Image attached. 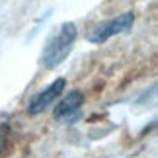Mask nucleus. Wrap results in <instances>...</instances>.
Instances as JSON below:
<instances>
[{
  "label": "nucleus",
  "instance_id": "39448f33",
  "mask_svg": "<svg viewBox=\"0 0 158 158\" xmlns=\"http://www.w3.org/2000/svg\"><path fill=\"white\" fill-rule=\"evenodd\" d=\"M4 144H6V133H4L2 127H0V154H2V150H4Z\"/></svg>",
  "mask_w": 158,
  "mask_h": 158
},
{
  "label": "nucleus",
  "instance_id": "7ed1b4c3",
  "mask_svg": "<svg viewBox=\"0 0 158 158\" xmlns=\"http://www.w3.org/2000/svg\"><path fill=\"white\" fill-rule=\"evenodd\" d=\"M64 86H66V80H64V78H57V80L51 82L45 90H41V92H37V94L33 96L31 102H29V106H27V111L31 113V115L41 113L45 107H49L53 102L57 100L60 94H63Z\"/></svg>",
  "mask_w": 158,
  "mask_h": 158
},
{
  "label": "nucleus",
  "instance_id": "20e7f679",
  "mask_svg": "<svg viewBox=\"0 0 158 158\" xmlns=\"http://www.w3.org/2000/svg\"><path fill=\"white\" fill-rule=\"evenodd\" d=\"M84 104V96L82 92L78 90H72L70 94H66L63 100L55 106V111H53V117L55 119H70L72 115L78 113V109L82 107Z\"/></svg>",
  "mask_w": 158,
  "mask_h": 158
},
{
  "label": "nucleus",
  "instance_id": "f257e3e1",
  "mask_svg": "<svg viewBox=\"0 0 158 158\" xmlns=\"http://www.w3.org/2000/svg\"><path fill=\"white\" fill-rule=\"evenodd\" d=\"M76 23L64 22L49 35V39L43 45V53H41V64L45 69H55L70 55L72 45L76 41Z\"/></svg>",
  "mask_w": 158,
  "mask_h": 158
},
{
  "label": "nucleus",
  "instance_id": "f03ea898",
  "mask_svg": "<svg viewBox=\"0 0 158 158\" xmlns=\"http://www.w3.org/2000/svg\"><path fill=\"white\" fill-rule=\"evenodd\" d=\"M133 22H135V14L133 12H125V14H119L111 18V20H107L104 23H98V26H94L90 29L88 33V41L90 43H106L107 39H111L113 35H119L127 31Z\"/></svg>",
  "mask_w": 158,
  "mask_h": 158
}]
</instances>
